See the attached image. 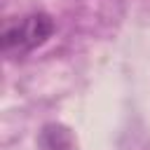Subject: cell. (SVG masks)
Returning <instances> with one entry per match:
<instances>
[{
  "label": "cell",
  "instance_id": "obj_1",
  "mask_svg": "<svg viewBox=\"0 0 150 150\" xmlns=\"http://www.w3.org/2000/svg\"><path fill=\"white\" fill-rule=\"evenodd\" d=\"M54 28L56 26L52 16L45 12H33L16 21H9L2 28V52L7 56H26L33 49L42 47L52 38Z\"/></svg>",
  "mask_w": 150,
  "mask_h": 150
},
{
  "label": "cell",
  "instance_id": "obj_2",
  "mask_svg": "<svg viewBox=\"0 0 150 150\" xmlns=\"http://www.w3.org/2000/svg\"><path fill=\"white\" fill-rule=\"evenodd\" d=\"M38 150H77V141L68 127L45 124L38 136Z\"/></svg>",
  "mask_w": 150,
  "mask_h": 150
}]
</instances>
